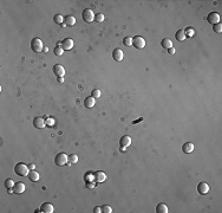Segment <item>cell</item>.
<instances>
[{"label":"cell","instance_id":"obj_13","mask_svg":"<svg viewBox=\"0 0 222 213\" xmlns=\"http://www.w3.org/2000/svg\"><path fill=\"white\" fill-rule=\"evenodd\" d=\"M33 125L38 129H42L46 125V121L43 119V117H36L33 120Z\"/></svg>","mask_w":222,"mask_h":213},{"label":"cell","instance_id":"obj_28","mask_svg":"<svg viewBox=\"0 0 222 213\" xmlns=\"http://www.w3.org/2000/svg\"><path fill=\"white\" fill-rule=\"evenodd\" d=\"M104 20V16L102 13H97V14H95V22H97V23H102Z\"/></svg>","mask_w":222,"mask_h":213},{"label":"cell","instance_id":"obj_26","mask_svg":"<svg viewBox=\"0 0 222 213\" xmlns=\"http://www.w3.org/2000/svg\"><path fill=\"white\" fill-rule=\"evenodd\" d=\"M213 30H214L216 33H221V32H222V25H221V23L213 25Z\"/></svg>","mask_w":222,"mask_h":213},{"label":"cell","instance_id":"obj_8","mask_svg":"<svg viewBox=\"0 0 222 213\" xmlns=\"http://www.w3.org/2000/svg\"><path fill=\"white\" fill-rule=\"evenodd\" d=\"M207 22L211 25H215V24H219L220 23V14L216 13V12H210L207 17Z\"/></svg>","mask_w":222,"mask_h":213},{"label":"cell","instance_id":"obj_19","mask_svg":"<svg viewBox=\"0 0 222 213\" xmlns=\"http://www.w3.org/2000/svg\"><path fill=\"white\" fill-rule=\"evenodd\" d=\"M161 45H162L163 49L168 50V49H170V47H172V42L169 39V38H164V39L161 42Z\"/></svg>","mask_w":222,"mask_h":213},{"label":"cell","instance_id":"obj_36","mask_svg":"<svg viewBox=\"0 0 222 213\" xmlns=\"http://www.w3.org/2000/svg\"><path fill=\"white\" fill-rule=\"evenodd\" d=\"M58 82H59V83H63V82H64L63 77H58Z\"/></svg>","mask_w":222,"mask_h":213},{"label":"cell","instance_id":"obj_29","mask_svg":"<svg viewBox=\"0 0 222 213\" xmlns=\"http://www.w3.org/2000/svg\"><path fill=\"white\" fill-rule=\"evenodd\" d=\"M91 96H92L93 98H99V97H101V91H99L98 89H95V90H92Z\"/></svg>","mask_w":222,"mask_h":213},{"label":"cell","instance_id":"obj_1","mask_svg":"<svg viewBox=\"0 0 222 213\" xmlns=\"http://www.w3.org/2000/svg\"><path fill=\"white\" fill-rule=\"evenodd\" d=\"M14 173L19 177H26V175H28L30 171H28V167L25 163L19 162V163L15 164V167H14Z\"/></svg>","mask_w":222,"mask_h":213},{"label":"cell","instance_id":"obj_10","mask_svg":"<svg viewBox=\"0 0 222 213\" xmlns=\"http://www.w3.org/2000/svg\"><path fill=\"white\" fill-rule=\"evenodd\" d=\"M53 72L57 77H64L65 75V69H64V66L60 65V64H56L53 66Z\"/></svg>","mask_w":222,"mask_h":213},{"label":"cell","instance_id":"obj_18","mask_svg":"<svg viewBox=\"0 0 222 213\" xmlns=\"http://www.w3.org/2000/svg\"><path fill=\"white\" fill-rule=\"evenodd\" d=\"M64 22H65L66 26H73L76 24V18L73 16H66L64 18Z\"/></svg>","mask_w":222,"mask_h":213},{"label":"cell","instance_id":"obj_6","mask_svg":"<svg viewBox=\"0 0 222 213\" xmlns=\"http://www.w3.org/2000/svg\"><path fill=\"white\" fill-rule=\"evenodd\" d=\"M131 144V138L128 136V135H124V136L121 138L119 140V148L122 152H124L125 149H127V147H129Z\"/></svg>","mask_w":222,"mask_h":213},{"label":"cell","instance_id":"obj_7","mask_svg":"<svg viewBox=\"0 0 222 213\" xmlns=\"http://www.w3.org/2000/svg\"><path fill=\"white\" fill-rule=\"evenodd\" d=\"M58 46H60L64 51H67V50H71L73 47V40L71 38H65L64 40H62V43L58 44Z\"/></svg>","mask_w":222,"mask_h":213},{"label":"cell","instance_id":"obj_22","mask_svg":"<svg viewBox=\"0 0 222 213\" xmlns=\"http://www.w3.org/2000/svg\"><path fill=\"white\" fill-rule=\"evenodd\" d=\"M156 212L157 213H167L168 212V206L166 204H158L156 206Z\"/></svg>","mask_w":222,"mask_h":213},{"label":"cell","instance_id":"obj_24","mask_svg":"<svg viewBox=\"0 0 222 213\" xmlns=\"http://www.w3.org/2000/svg\"><path fill=\"white\" fill-rule=\"evenodd\" d=\"M53 20H54V23H56V24H59V25H62V24H63V20H64V19H63V17H62L60 14H56V16L53 17Z\"/></svg>","mask_w":222,"mask_h":213},{"label":"cell","instance_id":"obj_34","mask_svg":"<svg viewBox=\"0 0 222 213\" xmlns=\"http://www.w3.org/2000/svg\"><path fill=\"white\" fill-rule=\"evenodd\" d=\"M168 53L174 55V53H175V49H174V47H170V49H168Z\"/></svg>","mask_w":222,"mask_h":213},{"label":"cell","instance_id":"obj_32","mask_svg":"<svg viewBox=\"0 0 222 213\" xmlns=\"http://www.w3.org/2000/svg\"><path fill=\"white\" fill-rule=\"evenodd\" d=\"M186 31H187L186 37H187V36H188V37H192V36H194V33H195V31H194V28H192V27H188Z\"/></svg>","mask_w":222,"mask_h":213},{"label":"cell","instance_id":"obj_17","mask_svg":"<svg viewBox=\"0 0 222 213\" xmlns=\"http://www.w3.org/2000/svg\"><path fill=\"white\" fill-rule=\"evenodd\" d=\"M95 102H96V98H93L92 96H89V97H86L84 100V105L86 106V108H92V106L95 105Z\"/></svg>","mask_w":222,"mask_h":213},{"label":"cell","instance_id":"obj_15","mask_svg":"<svg viewBox=\"0 0 222 213\" xmlns=\"http://www.w3.org/2000/svg\"><path fill=\"white\" fill-rule=\"evenodd\" d=\"M192 150H194V144H192L191 142H186V143L182 146V152L184 153V154H189V153H191Z\"/></svg>","mask_w":222,"mask_h":213},{"label":"cell","instance_id":"obj_21","mask_svg":"<svg viewBox=\"0 0 222 213\" xmlns=\"http://www.w3.org/2000/svg\"><path fill=\"white\" fill-rule=\"evenodd\" d=\"M28 179H30L32 182H36V181H38L39 180V173H37L36 171H31L30 173H28Z\"/></svg>","mask_w":222,"mask_h":213},{"label":"cell","instance_id":"obj_16","mask_svg":"<svg viewBox=\"0 0 222 213\" xmlns=\"http://www.w3.org/2000/svg\"><path fill=\"white\" fill-rule=\"evenodd\" d=\"M13 192L14 193H18V194H20V193L25 192V185H24L23 182H17V183H14Z\"/></svg>","mask_w":222,"mask_h":213},{"label":"cell","instance_id":"obj_30","mask_svg":"<svg viewBox=\"0 0 222 213\" xmlns=\"http://www.w3.org/2000/svg\"><path fill=\"white\" fill-rule=\"evenodd\" d=\"M53 52H54V55H56V56H62V55H63V52H64V50L62 49L60 46H57L56 49L53 50Z\"/></svg>","mask_w":222,"mask_h":213},{"label":"cell","instance_id":"obj_38","mask_svg":"<svg viewBox=\"0 0 222 213\" xmlns=\"http://www.w3.org/2000/svg\"><path fill=\"white\" fill-rule=\"evenodd\" d=\"M47 50H49V49H47V47H46V46H45V47H44V49H43V51H44V52H47Z\"/></svg>","mask_w":222,"mask_h":213},{"label":"cell","instance_id":"obj_14","mask_svg":"<svg viewBox=\"0 0 222 213\" xmlns=\"http://www.w3.org/2000/svg\"><path fill=\"white\" fill-rule=\"evenodd\" d=\"M105 179H107V175H105V173H103V172H96L95 175H93L95 182H104Z\"/></svg>","mask_w":222,"mask_h":213},{"label":"cell","instance_id":"obj_4","mask_svg":"<svg viewBox=\"0 0 222 213\" xmlns=\"http://www.w3.org/2000/svg\"><path fill=\"white\" fill-rule=\"evenodd\" d=\"M132 45L136 47V49H138V50L144 49V47H146V40H144L143 37L136 36V37L132 38Z\"/></svg>","mask_w":222,"mask_h":213},{"label":"cell","instance_id":"obj_31","mask_svg":"<svg viewBox=\"0 0 222 213\" xmlns=\"http://www.w3.org/2000/svg\"><path fill=\"white\" fill-rule=\"evenodd\" d=\"M102 212L103 213H111L112 208L110 206H108V205H104V206H102Z\"/></svg>","mask_w":222,"mask_h":213},{"label":"cell","instance_id":"obj_25","mask_svg":"<svg viewBox=\"0 0 222 213\" xmlns=\"http://www.w3.org/2000/svg\"><path fill=\"white\" fill-rule=\"evenodd\" d=\"M77 162H78V156H77L76 155V154H71V155L69 156V163L71 164V163H77Z\"/></svg>","mask_w":222,"mask_h":213},{"label":"cell","instance_id":"obj_35","mask_svg":"<svg viewBox=\"0 0 222 213\" xmlns=\"http://www.w3.org/2000/svg\"><path fill=\"white\" fill-rule=\"evenodd\" d=\"M86 187H88V188H93V187H95V183H90V182H88V183H86Z\"/></svg>","mask_w":222,"mask_h":213},{"label":"cell","instance_id":"obj_23","mask_svg":"<svg viewBox=\"0 0 222 213\" xmlns=\"http://www.w3.org/2000/svg\"><path fill=\"white\" fill-rule=\"evenodd\" d=\"M14 183H15V182H14L12 179H6V180H5V187L8 188V189H11V188H13Z\"/></svg>","mask_w":222,"mask_h":213},{"label":"cell","instance_id":"obj_12","mask_svg":"<svg viewBox=\"0 0 222 213\" xmlns=\"http://www.w3.org/2000/svg\"><path fill=\"white\" fill-rule=\"evenodd\" d=\"M123 51L122 49H115L112 51V58L116 61V62H122L123 61Z\"/></svg>","mask_w":222,"mask_h":213},{"label":"cell","instance_id":"obj_11","mask_svg":"<svg viewBox=\"0 0 222 213\" xmlns=\"http://www.w3.org/2000/svg\"><path fill=\"white\" fill-rule=\"evenodd\" d=\"M53 211H54V207L50 202H44L40 206V212L43 213H53Z\"/></svg>","mask_w":222,"mask_h":213},{"label":"cell","instance_id":"obj_20","mask_svg":"<svg viewBox=\"0 0 222 213\" xmlns=\"http://www.w3.org/2000/svg\"><path fill=\"white\" fill-rule=\"evenodd\" d=\"M175 38H176L178 42H183V40L186 39V31L184 30H178L175 33Z\"/></svg>","mask_w":222,"mask_h":213},{"label":"cell","instance_id":"obj_2","mask_svg":"<svg viewBox=\"0 0 222 213\" xmlns=\"http://www.w3.org/2000/svg\"><path fill=\"white\" fill-rule=\"evenodd\" d=\"M67 162H69V156L65 153H58L54 156V163L57 166H64Z\"/></svg>","mask_w":222,"mask_h":213},{"label":"cell","instance_id":"obj_27","mask_svg":"<svg viewBox=\"0 0 222 213\" xmlns=\"http://www.w3.org/2000/svg\"><path fill=\"white\" fill-rule=\"evenodd\" d=\"M123 43H124L125 46H130V45H132V38H131V37H125L124 39H123Z\"/></svg>","mask_w":222,"mask_h":213},{"label":"cell","instance_id":"obj_5","mask_svg":"<svg viewBox=\"0 0 222 213\" xmlns=\"http://www.w3.org/2000/svg\"><path fill=\"white\" fill-rule=\"evenodd\" d=\"M82 18L85 23H92V20H95V14L92 12V9H90V8L84 9L83 13H82Z\"/></svg>","mask_w":222,"mask_h":213},{"label":"cell","instance_id":"obj_9","mask_svg":"<svg viewBox=\"0 0 222 213\" xmlns=\"http://www.w3.org/2000/svg\"><path fill=\"white\" fill-rule=\"evenodd\" d=\"M197 192L200 193L201 195H206L207 193L209 192V186L207 185L206 182L202 181V182H200L199 185H197Z\"/></svg>","mask_w":222,"mask_h":213},{"label":"cell","instance_id":"obj_3","mask_svg":"<svg viewBox=\"0 0 222 213\" xmlns=\"http://www.w3.org/2000/svg\"><path fill=\"white\" fill-rule=\"evenodd\" d=\"M43 49H44L43 42L39 38H33L31 40V50L34 52H40V51H43Z\"/></svg>","mask_w":222,"mask_h":213},{"label":"cell","instance_id":"obj_37","mask_svg":"<svg viewBox=\"0 0 222 213\" xmlns=\"http://www.w3.org/2000/svg\"><path fill=\"white\" fill-rule=\"evenodd\" d=\"M47 123H49V124H53V120L52 119H49V120H47Z\"/></svg>","mask_w":222,"mask_h":213},{"label":"cell","instance_id":"obj_33","mask_svg":"<svg viewBox=\"0 0 222 213\" xmlns=\"http://www.w3.org/2000/svg\"><path fill=\"white\" fill-rule=\"evenodd\" d=\"M93 212L95 213H101L102 212V207H95L93 208Z\"/></svg>","mask_w":222,"mask_h":213}]
</instances>
